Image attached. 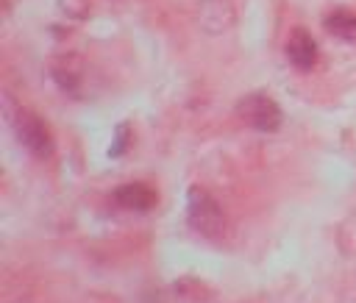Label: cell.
I'll list each match as a JSON object with an SVG mask.
<instances>
[{"label":"cell","instance_id":"2","mask_svg":"<svg viewBox=\"0 0 356 303\" xmlns=\"http://www.w3.org/2000/svg\"><path fill=\"white\" fill-rule=\"evenodd\" d=\"M8 125L17 136V142L33 156V158H50L53 153V136L47 125L25 106H11L8 111Z\"/></svg>","mask_w":356,"mask_h":303},{"label":"cell","instance_id":"3","mask_svg":"<svg viewBox=\"0 0 356 303\" xmlns=\"http://www.w3.org/2000/svg\"><path fill=\"white\" fill-rule=\"evenodd\" d=\"M236 117H239L248 128L261 131V133H275V131L281 128V120H284L281 106H278L270 95H264V92H250V95H245V97L236 103Z\"/></svg>","mask_w":356,"mask_h":303},{"label":"cell","instance_id":"6","mask_svg":"<svg viewBox=\"0 0 356 303\" xmlns=\"http://www.w3.org/2000/svg\"><path fill=\"white\" fill-rule=\"evenodd\" d=\"M325 31L342 42H356V14L337 8L334 14L325 17Z\"/></svg>","mask_w":356,"mask_h":303},{"label":"cell","instance_id":"4","mask_svg":"<svg viewBox=\"0 0 356 303\" xmlns=\"http://www.w3.org/2000/svg\"><path fill=\"white\" fill-rule=\"evenodd\" d=\"M289 64L300 72L312 69L317 64V42L312 39V33H306L303 28H295L289 36H286V47H284Z\"/></svg>","mask_w":356,"mask_h":303},{"label":"cell","instance_id":"5","mask_svg":"<svg viewBox=\"0 0 356 303\" xmlns=\"http://www.w3.org/2000/svg\"><path fill=\"white\" fill-rule=\"evenodd\" d=\"M111 200L120 206V208H128V211H150L156 203H159V195L153 186L136 181V183H125L120 189L111 192Z\"/></svg>","mask_w":356,"mask_h":303},{"label":"cell","instance_id":"7","mask_svg":"<svg viewBox=\"0 0 356 303\" xmlns=\"http://www.w3.org/2000/svg\"><path fill=\"white\" fill-rule=\"evenodd\" d=\"M128 142H131V133H128V122H122V125H117V133H114V145L108 147V156H111V158L122 156V153H125V147H128Z\"/></svg>","mask_w":356,"mask_h":303},{"label":"cell","instance_id":"1","mask_svg":"<svg viewBox=\"0 0 356 303\" xmlns=\"http://www.w3.org/2000/svg\"><path fill=\"white\" fill-rule=\"evenodd\" d=\"M186 222L197 236L209 242H220L225 236V214L217 197L203 186H189L186 192Z\"/></svg>","mask_w":356,"mask_h":303}]
</instances>
